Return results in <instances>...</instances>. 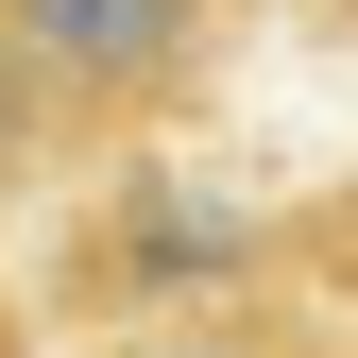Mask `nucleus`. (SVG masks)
Returning a JSON list of instances; mask_svg holds the SVG:
<instances>
[{"label":"nucleus","mask_w":358,"mask_h":358,"mask_svg":"<svg viewBox=\"0 0 358 358\" xmlns=\"http://www.w3.org/2000/svg\"><path fill=\"white\" fill-rule=\"evenodd\" d=\"M239 17L256 0H0V85L34 103V137L69 171H120L171 120H205Z\"/></svg>","instance_id":"obj_1"},{"label":"nucleus","mask_w":358,"mask_h":358,"mask_svg":"<svg viewBox=\"0 0 358 358\" xmlns=\"http://www.w3.org/2000/svg\"><path fill=\"white\" fill-rule=\"evenodd\" d=\"M69 358H358V307L307 273H256V290H205V307H154V324H103Z\"/></svg>","instance_id":"obj_2"},{"label":"nucleus","mask_w":358,"mask_h":358,"mask_svg":"<svg viewBox=\"0 0 358 358\" xmlns=\"http://www.w3.org/2000/svg\"><path fill=\"white\" fill-rule=\"evenodd\" d=\"M0 358H34V307H17V290H0Z\"/></svg>","instance_id":"obj_3"},{"label":"nucleus","mask_w":358,"mask_h":358,"mask_svg":"<svg viewBox=\"0 0 358 358\" xmlns=\"http://www.w3.org/2000/svg\"><path fill=\"white\" fill-rule=\"evenodd\" d=\"M324 17H358V0H324Z\"/></svg>","instance_id":"obj_4"}]
</instances>
